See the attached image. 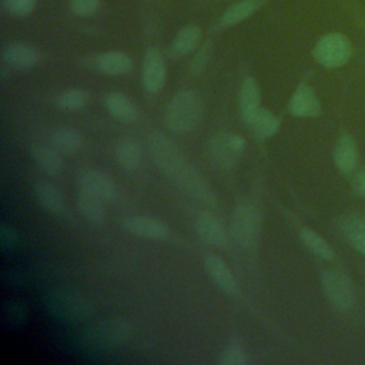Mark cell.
Returning <instances> with one entry per match:
<instances>
[{
  "label": "cell",
  "instance_id": "31",
  "mask_svg": "<svg viewBox=\"0 0 365 365\" xmlns=\"http://www.w3.org/2000/svg\"><path fill=\"white\" fill-rule=\"evenodd\" d=\"M56 103L61 110L76 111L83 108L88 103V93L81 88L64 90L63 93L58 94Z\"/></svg>",
  "mask_w": 365,
  "mask_h": 365
},
{
  "label": "cell",
  "instance_id": "26",
  "mask_svg": "<svg viewBox=\"0 0 365 365\" xmlns=\"http://www.w3.org/2000/svg\"><path fill=\"white\" fill-rule=\"evenodd\" d=\"M34 194L41 207L48 212L60 214L63 211L61 192L53 184L46 181H37L34 185Z\"/></svg>",
  "mask_w": 365,
  "mask_h": 365
},
{
  "label": "cell",
  "instance_id": "35",
  "mask_svg": "<svg viewBox=\"0 0 365 365\" xmlns=\"http://www.w3.org/2000/svg\"><path fill=\"white\" fill-rule=\"evenodd\" d=\"M101 6L100 0H70V9L76 16L87 17L98 11Z\"/></svg>",
  "mask_w": 365,
  "mask_h": 365
},
{
  "label": "cell",
  "instance_id": "36",
  "mask_svg": "<svg viewBox=\"0 0 365 365\" xmlns=\"http://www.w3.org/2000/svg\"><path fill=\"white\" fill-rule=\"evenodd\" d=\"M19 241V234L17 231L10 227V225H6L3 224L1 228H0V247L3 251H10L16 247Z\"/></svg>",
  "mask_w": 365,
  "mask_h": 365
},
{
  "label": "cell",
  "instance_id": "6",
  "mask_svg": "<svg viewBox=\"0 0 365 365\" xmlns=\"http://www.w3.org/2000/svg\"><path fill=\"white\" fill-rule=\"evenodd\" d=\"M261 218L258 210L248 204L235 207L231 215V234L234 241L242 248H252L259 237Z\"/></svg>",
  "mask_w": 365,
  "mask_h": 365
},
{
  "label": "cell",
  "instance_id": "13",
  "mask_svg": "<svg viewBox=\"0 0 365 365\" xmlns=\"http://www.w3.org/2000/svg\"><path fill=\"white\" fill-rule=\"evenodd\" d=\"M194 230L201 240L214 245L225 247L228 244V235L221 221L208 211H201L194 221Z\"/></svg>",
  "mask_w": 365,
  "mask_h": 365
},
{
  "label": "cell",
  "instance_id": "5",
  "mask_svg": "<svg viewBox=\"0 0 365 365\" xmlns=\"http://www.w3.org/2000/svg\"><path fill=\"white\" fill-rule=\"evenodd\" d=\"M148 151L155 165L170 178H174L188 164L178 145L158 131L148 137Z\"/></svg>",
  "mask_w": 365,
  "mask_h": 365
},
{
  "label": "cell",
  "instance_id": "12",
  "mask_svg": "<svg viewBox=\"0 0 365 365\" xmlns=\"http://www.w3.org/2000/svg\"><path fill=\"white\" fill-rule=\"evenodd\" d=\"M123 227L133 235L147 240H167L170 237V228L165 222L147 215L128 217Z\"/></svg>",
  "mask_w": 365,
  "mask_h": 365
},
{
  "label": "cell",
  "instance_id": "1",
  "mask_svg": "<svg viewBox=\"0 0 365 365\" xmlns=\"http://www.w3.org/2000/svg\"><path fill=\"white\" fill-rule=\"evenodd\" d=\"M44 304L50 315L64 324H83L94 314L91 301L71 288H56L50 291L44 298Z\"/></svg>",
  "mask_w": 365,
  "mask_h": 365
},
{
  "label": "cell",
  "instance_id": "10",
  "mask_svg": "<svg viewBox=\"0 0 365 365\" xmlns=\"http://www.w3.org/2000/svg\"><path fill=\"white\" fill-rule=\"evenodd\" d=\"M288 110L297 118H314L321 114V103L308 84H299L289 98Z\"/></svg>",
  "mask_w": 365,
  "mask_h": 365
},
{
  "label": "cell",
  "instance_id": "21",
  "mask_svg": "<svg viewBox=\"0 0 365 365\" xmlns=\"http://www.w3.org/2000/svg\"><path fill=\"white\" fill-rule=\"evenodd\" d=\"M104 103L108 113L121 123H134L138 117L137 108L134 107L131 100L123 93L114 91L107 94Z\"/></svg>",
  "mask_w": 365,
  "mask_h": 365
},
{
  "label": "cell",
  "instance_id": "7",
  "mask_svg": "<svg viewBox=\"0 0 365 365\" xmlns=\"http://www.w3.org/2000/svg\"><path fill=\"white\" fill-rule=\"evenodd\" d=\"M322 291L329 304L338 311H351L355 304V294L344 272L328 268L321 272Z\"/></svg>",
  "mask_w": 365,
  "mask_h": 365
},
{
  "label": "cell",
  "instance_id": "11",
  "mask_svg": "<svg viewBox=\"0 0 365 365\" xmlns=\"http://www.w3.org/2000/svg\"><path fill=\"white\" fill-rule=\"evenodd\" d=\"M77 181H78L80 190L91 192L104 201L113 200L117 194L114 181L100 170H94V168L81 170Z\"/></svg>",
  "mask_w": 365,
  "mask_h": 365
},
{
  "label": "cell",
  "instance_id": "3",
  "mask_svg": "<svg viewBox=\"0 0 365 365\" xmlns=\"http://www.w3.org/2000/svg\"><path fill=\"white\" fill-rule=\"evenodd\" d=\"M202 115V103L192 90H181L170 100L165 110V124L174 133L191 131Z\"/></svg>",
  "mask_w": 365,
  "mask_h": 365
},
{
  "label": "cell",
  "instance_id": "38",
  "mask_svg": "<svg viewBox=\"0 0 365 365\" xmlns=\"http://www.w3.org/2000/svg\"><path fill=\"white\" fill-rule=\"evenodd\" d=\"M208 56H210V44H205V47H202V48L197 53V56L192 58V61H191V71L195 73V71L202 70V67H204L205 63H207Z\"/></svg>",
  "mask_w": 365,
  "mask_h": 365
},
{
  "label": "cell",
  "instance_id": "18",
  "mask_svg": "<svg viewBox=\"0 0 365 365\" xmlns=\"http://www.w3.org/2000/svg\"><path fill=\"white\" fill-rule=\"evenodd\" d=\"M3 57L9 66L20 70L34 67L40 61V53L33 46L23 41L9 44L3 51Z\"/></svg>",
  "mask_w": 365,
  "mask_h": 365
},
{
  "label": "cell",
  "instance_id": "27",
  "mask_svg": "<svg viewBox=\"0 0 365 365\" xmlns=\"http://www.w3.org/2000/svg\"><path fill=\"white\" fill-rule=\"evenodd\" d=\"M200 41H201L200 27L195 24H188L177 33V36L171 44V48H173L174 54L185 56V54L192 53L198 47Z\"/></svg>",
  "mask_w": 365,
  "mask_h": 365
},
{
  "label": "cell",
  "instance_id": "32",
  "mask_svg": "<svg viewBox=\"0 0 365 365\" xmlns=\"http://www.w3.org/2000/svg\"><path fill=\"white\" fill-rule=\"evenodd\" d=\"M220 362L221 365H244L247 364V352L238 341H232L224 348Z\"/></svg>",
  "mask_w": 365,
  "mask_h": 365
},
{
  "label": "cell",
  "instance_id": "17",
  "mask_svg": "<svg viewBox=\"0 0 365 365\" xmlns=\"http://www.w3.org/2000/svg\"><path fill=\"white\" fill-rule=\"evenodd\" d=\"M204 265L210 278L222 292L228 295L237 294V284L234 275L228 265L218 255H208L204 261Z\"/></svg>",
  "mask_w": 365,
  "mask_h": 365
},
{
  "label": "cell",
  "instance_id": "24",
  "mask_svg": "<svg viewBox=\"0 0 365 365\" xmlns=\"http://www.w3.org/2000/svg\"><path fill=\"white\" fill-rule=\"evenodd\" d=\"M100 197L80 190L77 195V208L80 214L93 224H100L104 220V205Z\"/></svg>",
  "mask_w": 365,
  "mask_h": 365
},
{
  "label": "cell",
  "instance_id": "37",
  "mask_svg": "<svg viewBox=\"0 0 365 365\" xmlns=\"http://www.w3.org/2000/svg\"><path fill=\"white\" fill-rule=\"evenodd\" d=\"M352 190L356 197L365 200V164L355 173L352 178Z\"/></svg>",
  "mask_w": 365,
  "mask_h": 365
},
{
  "label": "cell",
  "instance_id": "20",
  "mask_svg": "<svg viewBox=\"0 0 365 365\" xmlns=\"http://www.w3.org/2000/svg\"><path fill=\"white\" fill-rule=\"evenodd\" d=\"M93 64L96 70L110 76H123L130 73L133 68L131 57L121 51L103 53L94 58Z\"/></svg>",
  "mask_w": 365,
  "mask_h": 365
},
{
  "label": "cell",
  "instance_id": "14",
  "mask_svg": "<svg viewBox=\"0 0 365 365\" xmlns=\"http://www.w3.org/2000/svg\"><path fill=\"white\" fill-rule=\"evenodd\" d=\"M165 81V63L161 53L155 48H150L145 53L143 63V86L148 93H157L161 90Z\"/></svg>",
  "mask_w": 365,
  "mask_h": 365
},
{
  "label": "cell",
  "instance_id": "30",
  "mask_svg": "<svg viewBox=\"0 0 365 365\" xmlns=\"http://www.w3.org/2000/svg\"><path fill=\"white\" fill-rule=\"evenodd\" d=\"M53 145L63 154H73L81 148L83 141L81 135L76 130L61 127L53 135Z\"/></svg>",
  "mask_w": 365,
  "mask_h": 365
},
{
  "label": "cell",
  "instance_id": "2",
  "mask_svg": "<svg viewBox=\"0 0 365 365\" xmlns=\"http://www.w3.org/2000/svg\"><path fill=\"white\" fill-rule=\"evenodd\" d=\"M131 327L124 319H108L86 328L80 336V346L93 354H110L118 349L130 336Z\"/></svg>",
  "mask_w": 365,
  "mask_h": 365
},
{
  "label": "cell",
  "instance_id": "9",
  "mask_svg": "<svg viewBox=\"0 0 365 365\" xmlns=\"http://www.w3.org/2000/svg\"><path fill=\"white\" fill-rule=\"evenodd\" d=\"M178 188L185 192V195L197 200L198 202L212 205L217 200L214 190L207 182V180L190 164H187L174 178Z\"/></svg>",
  "mask_w": 365,
  "mask_h": 365
},
{
  "label": "cell",
  "instance_id": "29",
  "mask_svg": "<svg viewBox=\"0 0 365 365\" xmlns=\"http://www.w3.org/2000/svg\"><path fill=\"white\" fill-rule=\"evenodd\" d=\"M299 240L318 258H321L324 261L334 259V251H332L331 245L319 234H317L311 228H307V227L301 228L299 230Z\"/></svg>",
  "mask_w": 365,
  "mask_h": 365
},
{
  "label": "cell",
  "instance_id": "34",
  "mask_svg": "<svg viewBox=\"0 0 365 365\" xmlns=\"http://www.w3.org/2000/svg\"><path fill=\"white\" fill-rule=\"evenodd\" d=\"M3 4L11 16L24 17L33 11L36 0H3Z\"/></svg>",
  "mask_w": 365,
  "mask_h": 365
},
{
  "label": "cell",
  "instance_id": "16",
  "mask_svg": "<svg viewBox=\"0 0 365 365\" xmlns=\"http://www.w3.org/2000/svg\"><path fill=\"white\" fill-rule=\"evenodd\" d=\"M238 103L241 110V117L248 125L255 114L261 108V94L257 81L252 77H245L241 83L238 93Z\"/></svg>",
  "mask_w": 365,
  "mask_h": 365
},
{
  "label": "cell",
  "instance_id": "8",
  "mask_svg": "<svg viewBox=\"0 0 365 365\" xmlns=\"http://www.w3.org/2000/svg\"><path fill=\"white\" fill-rule=\"evenodd\" d=\"M245 148V140L235 133H218L210 144L208 153L212 163L224 170L232 168Z\"/></svg>",
  "mask_w": 365,
  "mask_h": 365
},
{
  "label": "cell",
  "instance_id": "4",
  "mask_svg": "<svg viewBox=\"0 0 365 365\" xmlns=\"http://www.w3.org/2000/svg\"><path fill=\"white\" fill-rule=\"evenodd\" d=\"M352 54L349 38L338 31L324 34L314 46L312 57L325 68H338L348 63Z\"/></svg>",
  "mask_w": 365,
  "mask_h": 365
},
{
  "label": "cell",
  "instance_id": "33",
  "mask_svg": "<svg viewBox=\"0 0 365 365\" xmlns=\"http://www.w3.org/2000/svg\"><path fill=\"white\" fill-rule=\"evenodd\" d=\"M4 318L11 325H20L27 318V309L24 304L19 301H9L4 305Z\"/></svg>",
  "mask_w": 365,
  "mask_h": 365
},
{
  "label": "cell",
  "instance_id": "19",
  "mask_svg": "<svg viewBox=\"0 0 365 365\" xmlns=\"http://www.w3.org/2000/svg\"><path fill=\"white\" fill-rule=\"evenodd\" d=\"M339 228L348 244L365 257V217L348 214L339 221Z\"/></svg>",
  "mask_w": 365,
  "mask_h": 365
},
{
  "label": "cell",
  "instance_id": "15",
  "mask_svg": "<svg viewBox=\"0 0 365 365\" xmlns=\"http://www.w3.org/2000/svg\"><path fill=\"white\" fill-rule=\"evenodd\" d=\"M332 160L335 167L342 174H351L358 164V145L351 134H342L338 137L332 151Z\"/></svg>",
  "mask_w": 365,
  "mask_h": 365
},
{
  "label": "cell",
  "instance_id": "25",
  "mask_svg": "<svg viewBox=\"0 0 365 365\" xmlns=\"http://www.w3.org/2000/svg\"><path fill=\"white\" fill-rule=\"evenodd\" d=\"M33 158L36 164L47 174H57L63 168V160H61V153L53 145H34L33 147Z\"/></svg>",
  "mask_w": 365,
  "mask_h": 365
},
{
  "label": "cell",
  "instance_id": "23",
  "mask_svg": "<svg viewBox=\"0 0 365 365\" xmlns=\"http://www.w3.org/2000/svg\"><path fill=\"white\" fill-rule=\"evenodd\" d=\"M248 125L257 138L267 140L278 133L281 127V120L272 111L261 107Z\"/></svg>",
  "mask_w": 365,
  "mask_h": 365
},
{
  "label": "cell",
  "instance_id": "22",
  "mask_svg": "<svg viewBox=\"0 0 365 365\" xmlns=\"http://www.w3.org/2000/svg\"><path fill=\"white\" fill-rule=\"evenodd\" d=\"M115 161L125 170H135L141 163V150L135 140L121 137L114 145Z\"/></svg>",
  "mask_w": 365,
  "mask_h": 365
},
{
  "label": "cell",
  "instance_id": "28",
  "mask_svg": "<svg viewBox=\"0 0 365 365\" xmlns=\"http://www.w3.org/2000/svg\"><path fill=\"white\" fill-rule=\"evenodd\" d=\"M262 1L264 0H241L234 3L231 7L227 9V11L221 19L222 27H231L244 21L252 13L257 11V9L261 6Z\"/></svg>",
  "mask_w": 365,
  "mask_h": 365
}]
</instances>
